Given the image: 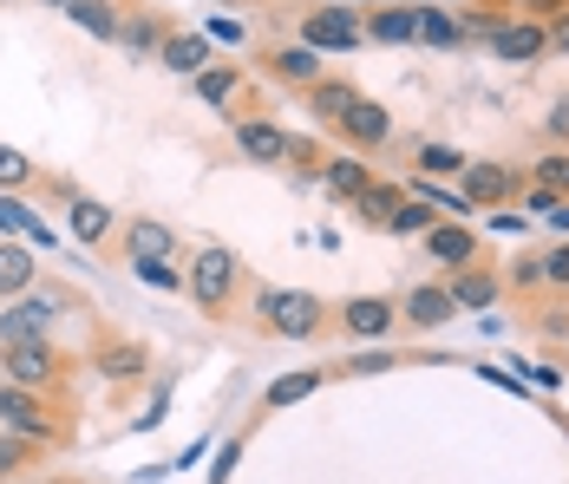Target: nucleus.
Instances as JSON below:
<instances>
[{
    "label": "nucleus",
    "instance_id": "obj_1",
    "mask_svg": "<svg viewBox=\"0 0 569 484\" xmlns=\"http://www.w3.org/2000/svg\"><path fill=\"white\" fill-rule=\"evenodd\" d=\"M190 295H197V308H210V315L229 308V295H236V256H229L223 243L197 249V263H190Z\"/></svg>",
    "mask_w": 569,
    "mask_h": 484
},
{
    "label": "nucleus",
    "instance_id": "obj_2",
    "mask_svg": "<svg viewBox=\"0 0 569 484\" xmlns=\"http://www.w3.org/2000/svg\"><path fill=\"white\" fill-rule=\"evenodd\" d=\"M262 322L276 327V334H288V340H308L321 327V302L301 295V288H269L262 295Z\"/></svg>",
    "mask_w": 569,
    "mask_h": 484
},
{
    "label": "nucleus",
    "instance_id": "obj_3",
    "mask_svg": "<svg viewBox=\"0 0 569 484\" xmlns=\"http://www.w3.org/2000/svg\"><path fill=\"white\" fill-rule=\"evenodd\" d=\"M301 40H308L315 53H353V47H360V13H347V7H315V13L301 20Z\"/></svg>",
    "mask_w": 569,
    "mask_h": 484
},
{
    "label": "nucleus",
    "instance_id": "obj_4",
    "mask_svg": "<svg viewBox=\"0 0 569 484\" xmlns=\"http://www.w3.org/2000/svg\"><path fill=\"white\" fill-rule=\"evenodd\" d=\"M0 367H7V379L13 386H53L59 379V354L47 347V340H20V347H0Z\"/></svg>",
    "mask_w": 569,
    "mask_h": 484
},
{
    "label": "nucleus",
    "instance_id": "obj_5",
    "mask_svg": "<svg viewBox=\"0 0 569 484\" xmlns=\"http://www.w3.org/2000/svg\"><path fill=\"white\" fill-rule=\"evenodd\" d=\"M53 315H59L53 295H27L20 308H7V315H0V347H20V340H47Z\"/></svg>",
    "mask_w": 569,
    "mask_h": 484
},
{
    "label": "nucleus",
    "instance_id": "obj_6",
    "mask_svg": "<svg viewBox=\"0 0 569 484\" xmlns=\"http://www.w3.org/2000/svg\"><path fill=\"white\" fill-rule=\"evenodd\" d=\"M0 426H13L20 438H47V432H53V419L27 399V386H0Z\"/></svg>",
    "mask_w": 569,
    "mask_h": 484
},
{
    "label": "nucleus",
    "instance_id": "obj_7",
    "mask_svg": "<svg viewBox=\"0 0 569 484\" xmlns=\"http://www.w3.org/2000/svg\"><path fill=\"white\" fill-rule=\"evenodd\" d=\"M66 20H72L79 33L118 40V27H124V7H118V0H72V7H66Z\"/></svg>",
    "mask_w": 569,
    "mask_h": 484
},
{
    "label": "nucleus",
    "instance_id": "obj_8",
    "mask_svg": "<svg viewBox=\"0 0 569 484\" xmlns=\"http://www.w3.org/2000/svg\"><path fill=\"white\" fill-rule=\"evenodd\" d=\"M543 47H550V33L530 27V20H517V27H491V53L498 59H537Z\"/></svg>",
    "mask_w": 569,
    "mask_h": 484
},
{
    "label": "nucleus",
    "instance_id": "obj_9",
    "mask_svg": "<svg viewBox=\"0 0 569 484\" xmlns=\"http://www.w3.org/2000/svg\"><path fill=\"white\" fill-rule=\"evenodd\" d=\"M236 145L249 151V158H262V164H276L288 158V138L269 125V118H249V125H236Z\"/></svg>",
    "mask_w": 569,
    "mask_h": 484
},
{
    "label": "nucleus",
    "instance_id": "obj_10",
    "mask_svg": "<svg viewBox=\"0 0 569 484\" xmlns=\"http://www.w3.org/2000/svg\"><path fill=\"white\" fill-rule=\"evenodd\" d=\"M419 13H426V7H387V13L367 20V33L387 40V47H406V40H419Z\"/></svg>",
    "mask_w": 569,
    "mask_h": 484
},
{
    "label": "nucleus",
    "instance_id": "obj_11",
    "mask_svg": "<svg viewBox=\"0 0 569 484\" xmlns=\"http://www.w3.org/2000/svg\"><path fill=\"white\" fill-rule=\"evenodd\" d=\"M164 40H171V33H164V27H158L151 13H124V27H118V47H124L131 59H144L151 47L164 53Z\"/></svg>",
    "mask_w": 569,
    "mask_h": 484
},
{
    "label": "nucleus",
    "instance_id": "obj_12",
    "mask_svg": "<svg viewBox=\"0 0 569 484\" xmlns=\"http://www.w3.org/2000/svg\"><path fill=\"white\" fill-rule=\"evenodd\" d=\"M27 288H33V256L13 249V243H0V302H20Z\"/></svg>",
    "mask_w": 569,
    "mask_h": 484
},
{
    "label": "nucleus",
    "instance_id": "obj_13",
    "mask_svg": "<svg viewBox=\"0 0 569 484\" xmlns=\"http://www.w3.org/2000/svg\"><path fill=\"white\" fill-rule=\"evenodd\" d=\"M511 190V170L505 164H471L465 170V204H498Z\"/></svg>",
    "mask_w": 569,
    "mask_h": 484
},
{
    "label": "nucleus",
    "instance_id": "obj_14",
    "mask_svg": "<svg viewBox=\"0 0 569 484\" xmlns=\"http://www.w3.org/2000/svg\"><path fill=\"white\" fill-rule=\"evenodd\" d=\"M347 327H353L360 340H380V334L393 327V302H380V295H367V302H347Z\"/></svg>",
    "mask_w": 569,
    "mask_h": 484
},
{
    "label": "nucleus",
    "instance_id": "obj_15",
    "mask_svg": "<svg viewBox=\"0 0 569 484\" xmlns=\"http://www.w3.org/2000/svg\"><path fill=\"white\" fill-rule=\"evenodd\" d=\"M406 315H412V327H446L452 322V295L446 288H412L406 295Z\"/></svg>",
    "mask_w": 569,
    "mask_h": 484
},
{
    "label": "nucleus",
    "instance_id": "obj_16",
    "mask_svg": "<svg viewBox=\"0 0 569 484\" xmlns=\"http://www.w3.org/2000/svg\"><path fill=\"white\" fill-rule=\"evenodd\" d=\"M308 106H315V118H335V125H347V111L360 106V92H353V86H341V79H321V86L308 92Z\"/></svg>",
    "mask_w": 569,
    "mask_h": 484
},
{
    "label": "nucleus",
    "instance_id": "obj_17",
    "mask_svg": "<svg viewBox=\"0 0 569 484\" xmlns=\"http://www.w3.org/2000/svg\"><path fill=\"white\" fill-rule=\"evenodd\" d=\"M164 66L197 79V72L210 66V47H203V33H171V40H164Z\"/></svg>",
    "mask_w": 569,
    "mask_h": 484
},
{
    "label": "nucleus",
    "instance_id": "obj_18",
    "mask_svg": "<svg viewBox=\"0 0 569 484\" xmlns=\"http://www.w3.org/2000/svg\"><path fill=\"white\" fill-rule=\"evenodd\" d=\"M341 131H347V138H360V145H387V131H393V125H387V111L373 106V99H360V106L347 111Z\"/></svg>",
    "mask_w": 569,
    "mask_h": 484
},
{
    "label": "nucleus",
    "instance_id": "obj_19",
    "mask_svg": "<svg viewBox=\"0 0 569 484\" xmlns=\"http://www.w3.org/2000/svg\"><path fill=\"white\" fill-rule=\"evenodd\" d=\"M426 249H432L439 263H471V249H478V243H471V229H465V223H439V229L426 236Z\"/></svg>",
    "mask_w": 569,
    "mask_h": 484
},
{
    "label": "nucleus",
    "instance_id": "obj_20",
    "mask_svg": "<svg viewBox=\"0 0 569 484\" xmlns=\"http://www.w3.org/2000/svg\"><path fill=\"white\" fill-rule=\"evenodd\" d=\"M144 367H151L144 347H106V354H99V379H138Z\"/></svg>",
    "mask_w": 569,
    "mask_h": 484
},
{
    "label": "nucleus",
    "instance_id": "obj_21",
    "mask_svg": "<svg viewBox=\"0 0 569 484\" xmlns=\"http://www.w3.org/2000/svg\"><path fill=\"white\" fill-rule=\"evenodd\" d=\"M276 72H282V79L321 86V53H315V47H282V53H276Z\"/></svg>",
    "mask_w": 569,
    "mask_h": 484
},
{
    "label": "nucleus",
    "instance_id": "obj_22",
    "mask_svg": "<svg viewBox=\"0 0 569 484\" xmlns=\"http://www.w3.org/2000/svg\"><path fill=\"white\" fill-rule=\"evenodd\" d=\"M131 256H138V263H164V256H171V229H164V223H138V229H131Z\"/></svg>",
    "mask_w": 569,
    "mask_h": 484
},
{
    "label": "nucleus",
    "instance_id": "obj_23",
    "mask_svg": "<svg viewBox=\"0 0 569 484\" xmlns=\"http://www.w3.org/2000/svg\"><path fill=\"white\" fill-rule=\"evenodd\" d=\"M353 204H360V216H367V223L393 229V216H399V190H380V184H367V190H360Z\"/></svg>",
    "mask_w": 569,
    "mask_h": 484
},
{
    "label": "nucleus",
    "instance_id": "obj_24",
    "mask_svg": "<svg viewBox=\"0 0 569 484\" xmlns=\"http://www.w3.org/2000/svg\"><path fill=\"white\" fill-rule=\"evenodd\" d=\"M446 295H452V308H491V302H498V281H485V275H458Z\"/></svg>",
    "mask_w": 569,
    "mask_h": 484
},
{
    "label": "nucleus",
    "instance_id": "obj_25",
    "mask_svg": "<svg viewBox=\"0 0 569 484\" xmlns=\"http://www.w3.org/2000/svg\"><path fill=\"white\" fill-rule=\"evenodd\" d=\"M106 229H112V210H106V204H86V197L72 204V236H79V243H99Z\"/></svg>",
    "mask_w": 569,
    "mask_h": 484
},
{
    "label": "nucleus",
    "instance_id": "obj_26",
    "mask_svg": "<svg viewBox=\"0 0 569 484\" xmlns=\"http://www.w3.org/2000/svg\"><path fill=\"white\" fill-rule=\"evenodd\" d=\"M367 184H373V177L360 170V158H335L328 164V190H335V197H360Z\"/></svg>",
    "mask_w": 569,
    "mask_h": 484
},
{
    "label": "nucleus",
    "instance_id": "obj_27",
    "mask_svg": "<svg viewBox=\"0 0 569 484\" xmlns=\"http://www.w3.org/2000/svg\"><path fill=\"white\" fill-rule=\"evenodd\" d=\"M458 33H465V27H458L452 13H439V7H426V13H419V40H426V47H452Z\"/></svg>",
    "mask_w": 569,
    "mask_h": 484
},
{
    "label": "nucleus",
    "instance_id": "obj_28",
    "mask_svg": "<svg viewBox=\"0 0 569 484\" xmlns=\"http://www.w3.org/2000/svg\"><path fill=\"white\" fill-rule=\"evenodd\" d=\"M315 386H321V374H282L269 386V406H295V399H308Z\"/></svg>",
    "mask_w": 569,
    "mask_h": 484
},
{
    "label": "nucleus",
    "instance_id": "obj_29",
    "mask_svg": "<svg viewBox=\"0 0 569 484\" xmlns=\"http://www.w3.org/2000/svg\"><path fill=\"white\" fill-rule=\"evenodd\" d=\"M197 92H203L210 106H223L229 92H236V66H203V72H197Z\"/></svg>",
    "mask_w": 569,
    "mask_h": 484
},
{
    "label": "nucleus",
    "instance_id": "obj_30",
    "mask_svg": "<svg viewBox=\"0 0 569 484\" xmlns=\"http://www.w3.org/2000/svg\"><path fill=\"white\" fill-rule=\"evenodd\" d=\"M393 229L399 236H432V229H439V223H432V204H399Z\"/></svg>",
    "mask_w": 569,
    "mask_h": 484
},
{
    "label": "nucleus",
    "instance_id": "obj_31",
    "mask_svg": "<svg viewBox=\"0 0 569 484\" xmlns=\"http://www.w3.org/2000/svg\"><path fill=\"white\" fill-rule=\"evenodd\" d=\"M20 184H33V158H20V151L0 145V190H20Z\"/></svg>",
    "mask_w": 569,
    "mask_h": 484
},
{
    "label": "nucleus",
    "instance_id": "obj_32",
    "mask_svg": "<svg viewBox=\"0 0 569 484\" xmlns=\"http://www.w3.org/2000/svg\"><path fill=\"white\" fill-rule=\"evenodd\" d=\"M537 184H543V190H557V197H563V190H569V151H550V158L537 164Z\"/></svg>",
    "mask_w": 569,
    "mask_h": 484
},
{
    "label": "nucleus",
    "instance_id": "obj_33",
    "mask_svg": "<svg viewBox=\"0 0 569 484\" xmlns=\"http://www.w3.org/2000/svg\"><path fill=\"white\" fill-rule=\"evenodd\" d=\"M419 170H432V177H452V170H465V158H458V151H446V145H426V151H419Z\"/></svg>",
    "mask_w": 569,
    "mask_h": 484
},
{
    "label": "nucleus",
    "instance_id": "obj_34",
    "mask_svg": "<svg viewBox=\"0 0 569 484\" xmlns=\"http://www.w3.org/2000/svg\"><path fill=\"white\" fill-rule=\"evenodd\" d=\"M0 229H40V223L20 210V204H7V197H0Z\"/></svg>",
    "mask_w": 569,
    "mask_h": 484
},
{
    "label": "nucleus",
    "instance_id": "obj_35",
    "mask_svg": "<svg viewBox=\"0 0 569 484\" xmlns=\"http://www.w3.org/2000/svg\"><path fill=\"white\" fill-rule=\"evenodd\" d=\"M138 281H151V288H177V275L164 263H138Z\"/></svg>",
    "mask_w": 569,
    "mask_h": 484
},
{
    "label": "nucleus",
    "instance_id": "obj_36",
    "mask_svg": "<svg viewBox=\"0 0 569 484\" xmlns=\"http://www.w3.org/2000/svg\"><path fill=\"white\" fill-rule=\"evenodd\" d=\"M27 458V438H0V472H13Z\"/></svg>",
    "mask_w": 569,
    "mask_h": 484
},
{
    "label": "nucleus",
    "instance_id": "obj_37",
    "mask_svg": "<svg viewBox=\"0 0 569 484\" xmlns=\"http://www.w3.org/2000/svg\"><path fill=\"white\" fill-rule=\"evenodd\" d=\"M543 275H550V281H563V288H569V243L557 249V256H550V263H543Z\"/></svg>",
    "mask_w": 569,
    "mask_h": 484
},
{
    "label": "nucleus",
    "instance_id": "obj_38",
    "mask_svg": "<svg viewBox=\"0 0 569 484\" xmlns=\"http://www.w3.org/2000/svg\"><path fill=\"white\" fill-rule=\"evenodd\" d=\"M550 131H557V138H569V99L557 111H550Z\"/></svg>",
    "mask_w": 569,
    "mask_h": 484
},
{
    "label": "nucleus",
    "instance_id": "obj_39",
    "mask_svg": "<svg viewBox=\"0 0 569 484\" xmlns=\"http://www.w3.org/2000/svg\"><path fill=\"white\" fill-rule=\"evenodd\" d=\"M550 223H557V229L569 236V204H557V210H550Z\"/></svg>",
    "mask_w": 569,
    "mask_h": 484
},
{
    "label": "nucleus",
    "instance_id": "obj_40",
    "mask_svg": "<svg viewBox=\"0 0 569 484\" xmlns=\"http://www.w3.org/2000/svg\"><path fill=\"white\" fill-rule=\"evenodd\" d=\"M47 7H72V0H47Z\"/></svg>",
    "mask_w": 569,
    "mask_h": 484
}]
</instances>
